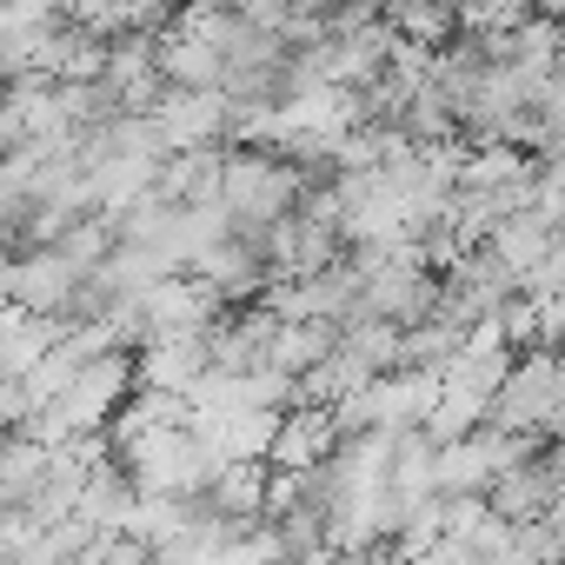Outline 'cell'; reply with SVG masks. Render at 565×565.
<instances>
[{"mask_svg": "<svg viewBox=\"0 0 565 565\" xmlns=\"http://www.w3.org/2000/svg\"><path fill=\"white\" fill-rule=\"evenodd\" d=\"M307 186H313V173L294 153H279V147H233V160H226V213L253 239L273 220H287Z\"/></svg>", "mask_w": 565, "mask_h": 565, "instance_id": "6da1fadb", "label": "cell"}, {"mask_svg": "<svg viewBox=\"0 0 565 565\" xmlns=\"http://www.w3.org/2000/svg\"><path fill=\"white\" fill-rule=\"evenodd\" d=\"M558 386H565V373H558V347H525L519 353V366L505 373V386L492 393V426H512V433H545V419H552V406H558Z\"/></svg>", "mask_w": 565, "mask_h": 565, "instance_id": "7a4b0ae2", "label": "cell"}, {"mask_svg": "<svg viewBox=\"0 0 565 565\" xmlns=\"http://www.w3.org/2000/svg\"><path fill=\"white\" fill-rule=\"evenodd\" d=\"M81 279H87V266L67 246H34V253L8 259V300L34 307V313H67V300L81 294Z\"/></svg>", "mask_w": 565, "mask_h": 565, "instance_id": "3957f363", "label": "cell"}, {"mask_svg": "<svg viewBox=\"0 0 565 565\" xmlns=\"http://www.w3.org/2000/svg\"><path fill=\"white\" fill-rule=\"evenodd\" d=\"M153 120L167 127L173 153L180 147H213V140H233V94L226 87H167Z\"/></svg>", "mask_w": 565, "mask_h": 565, "instance_id": "277c9868", "label": "cell"}, {"mask_svg": "<svg viewBox=\"0 0 565 565\" xmlns=\"http://www.w3.org/2000/svg\"><path fill=\"white\" fill-rule=\"evenodd\" d=\"M213 366L206 333H153L140 347V386H167V393H193Z\"/></svg>", "mask_w": 565, "mask_h": 565, "instance_id": "5b68a950", "label": "cell"}, {"mask_svg": "<svg viewBox=\"0 0 565 565\" xmlns=\"http://www.w3.org/2000/svg\"><path fill=\"white\" fill-rule=\"evenodd\" d=\"M340 320H287L273 340V366H287V373H313L333 347H340Z\"/></svg>", "mask_w": 565, "mask_h": 565, "instance_id": "8992f818", "label": "cell"}, {"mask_svg": "<svg viewBox=\"0 0 565 565\" xmlns=\"http://www.w3.org/2000/svg\"><path fill=\"white\" fill-rule=\"evenodd\" d=\"M486 239H492V246H499L519 273H532V266L558 246V226H545V220H539V206H519V213H505Z\"/></svg>", "mask_w": 565, "mask_h": 565, "instance_id": "52a82bcc", "label": "cell"}, {"mask_svg": "<svg viewBox=\"0 0 565 565\" xmlns=\"http://www.w3.org/2000/svg\"><path fill=\"white\" fill-rule=\"evenodd\" d=\"M459 347H466V327H459V320H446V313H433V320L406 327V340H399V366H426V373H446Z\"/></svg>", "mask_w": 565, "mask_h": 565, "instance_id": "ba28073f", "label": "cell"}, {"mask_svg": "<svg viewBox=\"0 0 565 565\" xmlns=\"http://www.w3.org/2000/svg\"><path fill=\"white\" fill-rule=\"evenodd\" d=\"M539 14H552V21H565V0H532Z\"/></svg>", "mask_w": 565, "mask_h": 565, "instance_id": "9c48e42d", "label": "cell"}]
</instances>
